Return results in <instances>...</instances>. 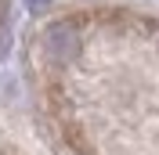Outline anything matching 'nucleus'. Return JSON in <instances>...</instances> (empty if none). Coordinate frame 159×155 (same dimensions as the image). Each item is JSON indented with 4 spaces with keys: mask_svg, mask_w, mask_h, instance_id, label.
<instances>
[{
    "mask_svg": "<svg viewBox=\"0 0 159 155\" xmlns=\"http://www.w3.org/2000/svg\"><path fill=\"white\" fill-rule=\"evenodd\" d=\"M47 51L54 58H72L76 54V33H72V25H54L47 33Z\"/></svg>",
    "mask_w": 159,
    "mask_h": 155,
    "instance_id": "f257e3e1",
    "label": "nucleus"
},
{
    "mask_svg": "<svg viewBox=\"0 0 159 155\" xmlns=\"http://www.w3.org/2000/svg\"><path fill=\"white\" fill-rule=\"evenodd\" d=\"M29 7H47V0H25Z\"/></svg>",
    "mask_w": 159,
    "mask_h": 155,
    "instance_id": "f03ea898",
    "label": "nucleus"
}]
</instances>
